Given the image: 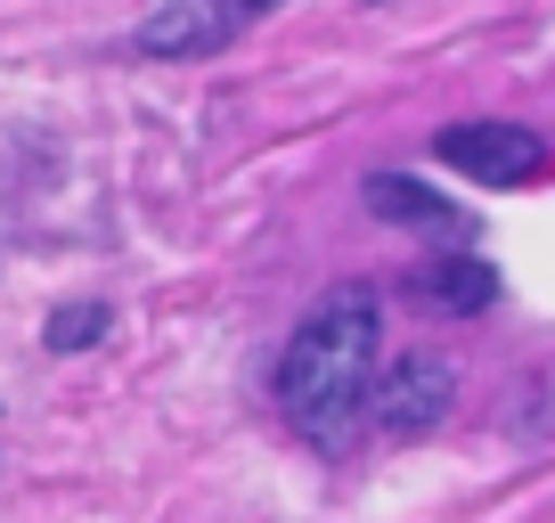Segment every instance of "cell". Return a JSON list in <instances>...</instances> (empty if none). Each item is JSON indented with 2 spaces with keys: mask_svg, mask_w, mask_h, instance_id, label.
Instances as JSON below:
<instances>
[{
  "mask_svg": "<svg viewBox=\"0 0 555 523\" xmlns=\"http://www.w3.org/2000/svg\"><path fill=\"white\" fill-rule=\"evenodd\" d=\"M384 377V303L376 286L344 279L295 319L286 352H278V409L311 450H351L367 425Z\"/></svg>",
  "mask_w": 555,
  "mask_h": 523,
  "instance_id": "cell-1",
  "label": "cell"
},
{
  "mask_svg": "<svg viewBox=\"0 0 555 523\" xmlns=\"http://www.w3.org/2000/svg\"><path fill=\"white\" fill-rule=\"evenodd\" d=\"M367 213L400 221V229H450L457 221V205H441L434 189H416L409 173H367Z\"/></svg>",
  "mask_w": 555,
  "mask_h": 523,
  "instance_id": "cell-6",
  "label": "cell"
},
{
  "mask_svg": "<svg viewBox=\"0 0 555 523\" xmlns=\"http://www.w3.org/2000/svg\"><path fill=\"white\" fill-rule=\"evenodd\" d=\"M278 9L286 0H156L139 17V50L164 58V66H196V58H221L229 41H245Z\"/></svg>",
  "mask_w": 555,
  "mask_h": 523,
  "instance_id": "cell-2",
  "label": "cell"
},
{
  "mask_svg": "<svg viewBox=\"0 0 555 523\" xmlns=\"http://www.w3.org/2000/svg\"><path fill=\"white\" fill-rule=\"evenodd\" d=\"M106 328H115V311H106V303H66V311H50L41 344H50V352H90Z\"/></svg>",
  "mask_w": 555,
  "mask_h": 523,
  "instance_id": "cell-7",
  "label": "cell"
},
{
  "mask_svg": "<svg viewBox=\"0 0 555 523\" xmlns=\"http://www.w3.org/2000/svg\"><path fill=\"white\" fill-rule=\"evenodd\" d=\"M450 409H457V360L434 352V344H416V352H400V360H384L367 425H376L384 442H416V434H434Z\"/></svg>",
  "mask_w": 555,
  "mask_h": 523,
  "instance_id": "cell-3",
  "label": "cell"
},
{
  "mask_svg": "<svg viewBox=\"0 0 555 523\" xmlns=\"http://www.w3.org/2000/svg\"><path fill=\"white\" fill-rule=\"evenodd\" d=\"M434 156L482 189H522L547 173V140L531 123H450V131H434Z\"/></svg>",
  "mask_w": 555,
  "mask_h": 523,
  "instance_id": "cell-4",
  "label": "cell"
},
{
  "mask_svg": "<svg viewBox=\"0 0 555 523\" xmlns=\"http://www.w3.org/2000/svg\"><path fill=\"white\" fill-rule=\"evenodd\" d=\"M416 303L441 319H482L490 303H499V270H490L482 254H441L416 270Z\"/></svg>",
  "mask_w": 555,
  "mask_h": 523,
  "instance_id": "cell-5",
  "label": "cell"
}]
</instances>
